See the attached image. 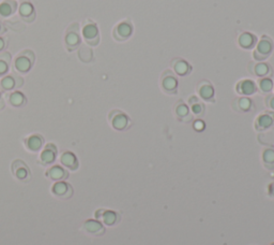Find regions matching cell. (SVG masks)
<instances>
[{
  "label": "cell",
  "instance_id": "obj_1",
  "mask_svg": "<svg viewBox=\"0 0 274 245\" xmlns=\"http://www.w3.org/2000/svg\"><path fill=\"white\" fill-rule=\"evenodd\" d=\"M34 63H36L34 53L31 50H24L16 55L13 67L17 73L26 74L32 69Z\"/></svg>",
  "mask_w": 274,
  "mask_h": 245
},
{
  "label": "cell",
  "instance_id": "obj_2",
  "mask_svg": "<svg viewBox=\"0 0 274 245\" xmlns=\"http://www.w3.org/2000/svg\"><path fill=\"white\" fill-rule=\"evenodd\" d=\"M80 27L78 23H73L68 27L65 35V46L68 52H73L80 46Z\"/></svg>",
  "mask_w": 274,
  "mask_h": 245
},
{
  "label": "cell",
  "instance_id": "obj_3",
  "mask_svg": "<svg viewBox=\"0 0 274 245\" xmlns=\"http://www.w3.org/2000/svg\"><path fill=\"white\" fill-rule=\"evenodd\" d=\"M83 24L81 35H83L86 44L90 46H97L100 43V31L98 25L90 19H85Z\"/></svg>",
  "mask_w": 274,
  "mask_h": 245
},
{
  "label": "cell",
  "instance_id": "obj_4",
  "mask_svg": "<svg viewBox=\"0 0 274 245\" xmlns=\"http://www.w3.org/2000/svg\"><path fill=\"white\" fill-rule=\"evenodd\" d=\"M274 49V44L272 39L268 36H263L262 40L256 45L255 51L253 52V57L257 61H263L268 58Z\"/></svg>",
  "mask_w": 274,
  "mask_h": 245
},
{
  "label": "cell",
  "instance_id": "obj_5",
  "mask_svg": "<svg viewBox=\"0 0 274 245\" xmlns=\"http://www.w3.org/2000/svg\"><path fill=\"white\" fill-rule=\"evenodd\" d=\"M108 121L114 129L118 131H125L131 126V120L126 113L120 110H113L108 114Z\"/></svg>",
  "mask_w": 274,
  "mask_h": 245
},
{
  "label": "cell",
  "instance_id": "obj_6",
  "mask_svg": "<svg viewBox=\"0 0 274 245\" xmlns=\"http://www.w3.org/2000/svg\"><path fill=\"white\" fill-rule=\"evenodd\" d=\"M13 176L22 183H28L31 180V171L26 162L20 159H15L11 165Z\"/></svg>",
  "mask_w": 274,
  "mask_h": 245
},
{
  "label": "cell",
  "instance_id": "obj_7",
  "mask_svg": "<svg viewBox=\"0 0 274 245\" xmlns=\"http://www.w3.org/2000/svg\"><path fill=\"white\" fill-rule=\"evenodd\" d=\"M24 85V79L16 74H6L0 80V91L3 93H11L18 90Z\"/></svg>",
  "mask_w": 274,
  "mask_h": 245
},
{
  "label": "cell",
  "instance_id": "obj_8",
  "mask_svg": "<svg viewBox=\"0 0 274 245\" xmlns=\"http://www.w3.org/2000/svg\"><path fill=\"white\" fill-rule=\"evenodd\" d=\"M133 30V25L129 19L122 20V22L115 26V28L113 30V37L116 41H118V42H123V41L128 40L132 36Z\"/></svg>",
  "mask_w": 274,
  "mask_h": 245
},
{
  "label": "cell",
  "instance_id": "obj_9",
  "mask_svg": "<svg viewBox=\"0 0 274 245\" xmlns=\"http://www.w3.org/2000/svg\"><path fill=\"white\" fill-rule=\"evenodd\" d=\"M95 219L101 221L103 224L106 225L108 227L116 226V225L119 224L121 221V216L118 212H115L112 210H104L100 209L94 214Z\"/></svg>",
  "mask_w": 274,
  "mask_h": 245
},
{
  "label": "cell",
  "instance_id": "obj_10",
  "mask_svg": "<svg viewBox=\"0 0 274 245\" xmlns=\"http://www.w3.org/2000/svg\"><path fill=\"white\" fill-rule=\"evenodd\" d=\"M51 190H52V194L55 197H57L58 199H64V200L70 199L74 193V189L71 184H68L65 181L55 183L52 186Z\"/></svg>",
  "mask_w": 274,
  "mask_h": 245
},
{
  "label": "cell",
  "instance_id": "obj_11",
  "mask_svg": "<svg viewBox=\"0 0 274 245\" xmlns=\"http://www.w3.org/2000/svg\"><path fill=\"white\" fill-rule=\"evenodd\" d=\"M58 149L56 145L53 143H49L43 148V151L41 152L39 157V163L41 166H50L53 162H55L57 158Z\"/></svg>",
  "mask_w": 274,
  "mask_h": 245
},
{
  "label": "cell",
  "instance_id": "obj_12",
  "mask_svg": "<svg viewBox=\"0 0 274 245\" xmlns=\"http://www.w3.org/2000/svg\"><path fill=\"white\" fill-rule=\"evenodd\" d=\"M161 87H162V90L165 92L166 94L174 95V94L177 93L178 81H177L176 76L173 72L167 70V71H165L162 74Z\"/></svg>",
  "mask_w": 274,
  "mask_h": 245
},
{
  "label": "cell",
  "instance_id": "obj_13",
  "mask_svg": "<svg viewBox=\"0 0 274 245\" xmlns=\"http://www.w3.org/2000/svg\"><path fill=\"white\" fill-rule=\"evenodd\" d=\"M81 230L90 237H101L105 234L103 224L97 220H87L81 226Z\"/></svg>",
  "mask_w": 274,
  "mask_h": 245
},
{
  "label": "cell",
  "instance_id": "obj_14",
  "mask_svg": "<svg viewBox=\"0 0 274 245\" xmlns=\"http://www.w3.org/2000/svg\"><path fill=\"white\" fill-rule=\"evenodd\" d=\"M18 15L20 16L24 22L32 23L36 19V9L31 2L24 1L18 6Z\"/></svg>",
  "mask_w": 274,
  "mask_h": 245
},
{
  "label": "cell",
  "instance_id": "obj_15",
  "mask_svg": "<svg viewBox=\"0 0 274 245\" xmlns=\"http://www.w3.org/2000/svg\"><path fill=\"white\" fill-rule=\"evenodd\" d=\"M24 144H25V147L28 149L29 152L37 153L43 148L44 138L41 134L34 133L29 135V137H27L24 140Z\"/></svg>",
  "mask_w": 274,
  "mask_h": 245
},
{
  "label": "cell",
  "instance_id": "obj_16",
  "mask_svg": "<svg viewBox=\"0 0 274 245\" xmlns=\"http://www.w3.org/2000/svg\"><path fill=\"white\" fill-rule=\"evenodd\" d=\"M45 176L49 180H52L54 182L66 181L68 178V171L66 168L56 165L46 170Z\"/></svg>",
  "mask_w": 274,
  "mask_h": 245
},
{
  "label": "cell",
  "instance_id": "obj_17",
  "mask_svg": "<svg viewBox=\"0 0 274 245\" xmlns=\"http://www.w3.org/2000/svg\"><path fill=\"white\" fill-rule=\"evenodd\" d=\"M197 92L203 100L214 102V88L208 81H203L197 87Z\"/></svg>",
  "mask_w": 274,
  "mask_h": 245
},
{
  "label": "cell",
  "instance_id": "obj_18",
  "mask_svg": "<svg viewBox=\"0 0 274 245\" xmlns=\"http://www.w3.org/2000/svg\"><path fill=\"white\" fill-rule=\"evenodd\" d=\"M274 125V113L260 114L255 121V129L257 131H264Z\"/></svg>",
  "mask_w": 274,
  "mask_h": 245
},
{
  "label": "cell",
  "instance_id": "obj_19",
  "mask_svg": "<svg viewBox=\"0 0 274 245\" xmlns=\"http://www.w3.org/2000/svg\"><path fill=\"white\" fill-rule=\"evenodd\" d=\"M60 162L61 165L66 167L67 169L71 170V171H75V170L78 169V159L74 153L70 151H66L60 155Z\"/></svg>",
  "mask_w": 274,
  "mask_h": 245
},
{
  "label": "cell",
  "instance_id": "obj_20",
  "mask_svg": "<svg viewBox=\"0 0 274 245\" xmlns=\"http://www.w3.org/2000/svg\"><path fill=\"white\" fill-rule=\"evenodd\" d=\"M236 91L243 96H251L257 92V86L252 80H242L237 84Z\"/></svg>",
  "mask_w": 274,
  "mask_h": 245
},
{
  "label": "cell",
  "instance_id": "obj_21",
  "mask_svg": "<svg viewBox=\"0 0 274 245\" xmlns=\"http://www.w3.org/2000/svg\"><path fill=\"white\" fill-rule=\"evenodd\" d=\"M171 66L174 68L175 73L180 77H186L192 71V66L187 60L181 58H175L173 61H171Z\"/></svg>",
  "mask_w": 274,
  "mask_h": 245
},
{
  "label": "cell",
  "instance_id": "obj_22",
  "mask_svg": "<svg viewBox=\"0 0 274 245\" xmlns=\"http://www.w3.org/2000/svg\"><path fill=\"white\" fill-rule=\"evenodd\" d=\"M17 11V2L15 0H3L0 2V17L6 18L12 16Z\"/></svg>",
  "mask_w": 274,
  "mask_h": 245
},
{
  "label": "cell",
  "instance_id": "obj_23",
  "mask_svg": "<svg viewBox=\"0 0 274 245\" xmlns=\"http://www.w3.org/2000/svg\"><path fill=\"white\" fill-rule=\"evenodd\" d=\"M238 43L240 47H242L244 50H252L254 49L257 43V38L251 32H243L239 36Z\"/></svg>",
  "mask_w": 274,
  "mask_h": 245
},
{
  "label": "cell",
  "instance_id": "obj_24",
  "mask_svg": "<svg viewBox=\"0 0 274 245\" xmlns=\"http://www.w3.org/2000/svg\"><path fill=\"white\" fill-rule=\"evenodd\" d=\"M6 100H8L10 106L14 108H22L27 104L26 96L19 91H14L6 94Z\"/></svg>",
  "mask_w": 274,
  "mask_h": 245
},
{
  "label": "cell",
  "instance_id": "obj_25",
  "mask_svg": "<svg viewBox=\"0 0 274 245\" xmlns=\"http://www.w3.org/2000/svg\"><path fill=\"white\" fill-rule=\"evenodd\" d=\"M251 74H254V76L258 78H267L269 76L271 67L268 64L265 63H258V64H253V68H249Z\"/></svg>",
  "mask_w": 274,
  "mask_h": 245
},
{
  "label": "cell",
  "instance_id": "obj_26",
  "mask_svg": "<svg viewBox=\"0 0 274 245\" xmlns=\"http://www.w3.org/2000/svg\"><path fill=\"white\" fill-rule=\"evenodd\" d=\"M11 59L12 56L9 52L3 51L0 53V78H2L9 73Z\"/></svg>",
  "mask_w": 274,
  "mask_h": 245
},
{
  "label": "cell",
  "instance_id": "obj_27",
  "mask_svg": "<svg viewBox=\"0 0 274 245\" xmlns=\"http://www.w3.org/2000/svg\"><path fill=\"white\" fill-rule=\"evenodd\" d=\"M232 107L238 112H250L253 108V101L250 98L242 97L236 99L232 104Z\"/></svg>",
  "mask_w": 274,
  "mask_h": 245
},
{
  "label": "cell",
  "instance_id": "obj_28",
  "mask_svg": "<svg viewBox=\"0 0 274 245\" xmlns=\"http://www.w3.org/2000/svg\"><path fill=\"white\" fill-rule=\"evenodd\" d=\"M77 55L80 61H83V63H91L93 60V52L90 49V47L87 45H80L79 49L77 50Z\"/></svg>",
  "mask_w": 274,
  "mask_h": 245
},
{
  "label": "cell",
  "instance_id": "obj_29",
  "mask_svg": "<svg viewBox=\"0 0 274 245\" xmlns=\"http://www.w3.org/2000/svg\"><path fill=\"white\" fill-rule=\"evenodd\" d=\"M263 162H264V166L269 169V170H272L274 169V149L273 148H266L265 151L263 152Z\"/></svg>",
  "mask_w": 274,
  "mask_h": 245
},
{
  "label": "cell",
  "instance_id": "obj_30",
  "mask_svg": "<svg viewBox=\"0 0 274 245\" xmlns=\"http://www.w3.org/2000/svg\"><path fill=\"white\" fill-rule=\"evenodd\" d=\"M190 105L192 108V112H193V114L196 115V117H201V115L204 114L205 106L203 104H201V101L198 100L196 97H192L190 99Z\"/></svg>",
  "mask_w": 274,
  "mask_h": 245
},
{
  "label": "cell",
  "instance_id": "obj_31",
  "mask_svg": "<svg viewBox=\"0 0 274 245\" xmlns=\"http://www.w3.org/2000/svg\"><path fill=\"white\" fill-rule=\"evenodd\" d=\"M258 86L259 90L264 94H270L271 91L273 90V82L270 78H262L258 82Z\"/></svg>",
  "mask_w": 274,
  "mask_h": 245
},
{
  "label": "cell",
  "instance_id": "obj_32",
  "mask_svg": "<svg viewBox=\"0 0 274 245\" xmlns=\"http://www.w3.org/2000/svg\"><path fill=\"white\" fill-rule=\"evenodd\" d=\"M176 115L178 117V119H180V120H183L187 117H190V110H189L188 106L182 104V102L180 101L179 104L176 106Z\"/></svg>",
  "mask_w": 274,
  "mask_h": 245
},
{
  "label": "cell",
  "instance_id": "obj_33",
  "mask_svg": "<svg viewBox=\"0 0 274 245\" xmlns=\"http://www.w3.org/2000/svg\"><path fill=\"white\" fill-rule=\"evenodd\" d=\"M266 105L269 109L274 111V95H269V96L266 98Z\"/></svg>",
  "mask_w": 274,
  "mask_h": 245
},
{
  "label": "cell",
  "instance_id": "obj_34",
  "mask_svg": "<svg viewBox=\"0 0 274 245\" xmlns=\"http://www.w3.org/2000/svg\"><path fill=\"white\" fill-rule=\"evenodd\" d=\"M194 128L196 129L197 131H202V130H204V129H205V122H204L203 121H201V120L196 121V122H194Z\"/></svg>",
  "mask_w": 274,
  "mask_h": 245
},
{
  "label": "cell",
  "instance_id": "obj_35",
  "mask_svg": "<svg viewBox=\"0 0 274 245\" xmlns=\"http://www.w3.org/2000/svg\"><path fill=\"white\" fill-rule=\"evenodd\" d=\"M6 46H8V42H6V40L2 37H0V53L3 52L6 49Z\"/></svg>",
  "mask_w": 274,
  "mask_h": 245
},
{
  "label": "cell",
  "instance_id": "obj_36",
  "mask_svg": "<svg viewBox=\"0 0 274 245\" xmlns=\"http://www.w3.org/2000/svg\"><path fill=\"white\" fill-rule=\"evenodd\" d=\"M5 107V104H4V100L2 99V96H1V92H0V111L3 110Z\"/></svg>",
  "mask_w": 274,
  "mask_h": 245
},
{
  "label": "cell",
  "instance_id": "obj_37",
  "mask_svg": "<svg viewBox=\"0 0 274 245\" xmlns=\"http://www.w3.org/2000/svg\"><path fill=\"white\" fill-rule=\"evenodd\" d=\"M269 195L271 197H274V183L270 184V186H269Z\"/></svg>",
  "mask_w": 274,
  "mask_h": 245
},
{
  "label": "cell",
  "instance_id": "obj_38",
  "mask_svg": "<svg viewBox=\"0 0 274 245\" xmlns=\"http://www.w3.org/2000/svg\"><path fill=\"white\" fill-rule=\"evenodd\" d=\"M5 30H6L5 26H4L1 22H0V35H2V33H4V32H5Z\"/></svg>",
  "mask_w": 274,
  "mask_h": 245
},
{
  "label": "cell",
  "instance_id": "obj_39",
  "mask_svg": "<svg viewBox=\"0 0 274 245\" xmlns=\"http://www.w3.org/2000/svg\"><path fill=\"white\" fill-rule=\"evenodd\" d=\"M271 245H274V243H272V244H271Z\"/></svg>",
  "mask_w": 274,
  "mask_h": 245
}]
</instances>
